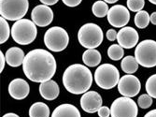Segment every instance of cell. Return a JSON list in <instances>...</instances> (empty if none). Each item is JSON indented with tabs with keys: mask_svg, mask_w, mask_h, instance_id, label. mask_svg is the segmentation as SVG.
Segmentation results:
<instances>
[{
	"mask_svg": "<svg viewBox=\"0 0 156 117\" xmlns=\"http://www.w3.org/2000/svg\"><path fill=\"white\" fill-rule=\"evenodd\" d=\"M23 70L25 76L34 82H48L56 72V60L50 52L35 49L25 55Z\"/></svg>",
	"mask_w": 156,
	"mask_h": 117,
	"instance_id": "cell-1",
	"label": "cell"
},
{
	"mask_svg": "<svg viewBox=\"0 0 156 117\" xmlns=\"http://www.w3.org/2000/svg\"><path fill=\"white\" fill-rule=\"evenodd\" d=\"M93 83L91 70L81 64L69 66L63 74V84L71 94L81 95L88 92Z\"/></svg>",
	"mask_w": 156,
	"mask_h": 117,
	"instance_id": "cell-2",
	"label": "cell"
},
{
	"mask_svg": "<svg viewBox=\"0 0 156 117\" xmlns=\"http://www.w3.org/2000/svg\"><path fill=\"white\" fill-rule=\"evenodd\" d=\"M37 34V25L33 21L21 19L16 21L11 27V37L17 44L29 45L36 39Z\"/></svg>",
	"mask_w": 156,
	"mask_h": 117,
	"instance_id": "cell-3",
	"label": "cell"
},
{
	"mask_svg": "<svg viewBox=\"0 0 156 117\" xmlns=\"http://www.w3.org/2000/svg\"><path fill=\"white\" fill-rule=\"evenodd\" d=\"M78 39L82 47L86 49H95L100 46L103 41V31L96 24H85L80 28Z\"/></svg>",
	"mask_w": 156,
	"mask_h": 117,
	"instance_id": "cell-4",
	"label": "cell"
},
{
	"mask_svg": "<svg viewBox=\"0 0 156 117\" xmlns=\"http://www.w3.org/2000/svg\"><path fill=\"white\" fill-rule=\"evenodd\" d=\"M118 68L111 64H103L99 66L94 72V81L102 89L109 90L118 85L120 81Z\"/></svg>",
	"mask_w": 156,
	"mask_h": 117,
	"instance_id": "cell-5",
	"label": "cell"
},
{
	"mask_svg": "<svg viewBox=\"0 0 156 117\" xmlns=\"http://www.w3.org/2000/svg\"><path fill=\"white\" fill-rule=\"evenodd\" d=\"M28 8V0H0V15L9 21L23 19Z\"/></svg>",
	"mask_w": 156,
	"mask_h": 117,
	"instance_id": "cell-6",
	"label": "cell"
},
{
	"mask_svg": "<svg viewBox=\"0 0 156 117\" xmlns=\"http://www.w3.org/2000/svg\"><path fill=\"white\" fill-rule=\"evenodd\" d=\"M44 43L46 47L54 53L64 51L69 43V36L64 28L53 26L46 31L44 35Z\"/></svg>",
	"mask_w": 156,
	"mask_h": 117,
	"instance_id": "cell-7",
	"label": "cell"
},
{
	"mask_svg": "<svg viewBox=\"0 0 156 117\" xmlns=\"http://www.w3.org/2000/svg\"><path fill=\"white\" fill-rule=\"evenodd\" d=\"M135 58L144 68L156 67V41L145 39L138 43L135 50Z\"/></svg>",
	"mask_w": 156,
	"mask_h": 117,
	"instance_id": "cell-8",
	"label": "cell"
},
{
	"mask_svg": "<svg viewBox=\"0 0 156 117\" xmlns=\"http://www.w3.org/2000/svg\"><path fill=\"white\" fill-rule=\"evenodd\" d=\"M137 113V105L130 97H122L116 98L110 107L111 117H136Z\"/></svg>",
	"mask_w": 156,
	"mask_h": 117,
	"instance_id": "cell-9",
	"label": "cell"
},
{
	"mask_svg": "<svg viewBox=\"0 0 156 117\" xmlns=\"http://www.w3.org/2000/svg\"><path fill=\"white\" fill-rule=\"evenodd\" d=\"M107 17L110 25L116 28H122L130 21L129 9L122 5H114L109 9Z\"/></svg>",
	"mask_w": 156,
	"mask_h": 117,
	"instance_id": "cell-10",
	"label": "cell"
},
{
	"mask_svg": "<svg viewBox=\"0 0 156 117\" xmlns=\"http://www.w3.org/2000/svg\"><path fill=\"white\" fill-rule=\"evenodd\" d=\"M140 88L141 84L138 78L132 74L122 76L118 82V91L122 97H136L140 92Z\"/></svg>",
	"mask_w": 156,
	"mask_h": 117,
	"instance_id": "cell-11",
	"label": "cell"
},
{
	"mask_svg": "<svg viewBox=\"0 0 156 117\" xmlns=\"http://www.w3.org/2000/svg\"><path fill=\"white\" fill-rule=\"evenodd\" d=\"M32 21L39 27H45L51 24L53 20V11L47 5H37L31 12Z\"/></svg>",
	"mask_w": 156,
	"mask_h": 117,
	"instance_id": "cell-12",
	"label": "cell"
},
{
	"mask_svg": "<svg viewBox=\"0 0 156 117\" xmlns=\"http://www.w3.org/2000/svg\"><path fill=\"white\" fill-rule=\"evenodd\" d=\"M138 39L139 36L137 31L130 26L122 27L117 35L118 44L124 49H132L136 46Z\"/></svg>",
	"mask_w": 156,
	"mask_h": 117,
	"instance_id": "cell-13",
	"label": "cell"
},
{
	"mask_svg": "<svg viewBox=\"0 0 156 117\" xmlns=\"http://www.w3.org/2000/svg\"><path fill=\"white\" fill-rule=\"evenodd\" d=\"M102 97L97 92L88 91L80 98V107L88 113H94L102 107Z\"/></svg>",
	"mask_w": 156,
	"mask_h": 117,
	"instance_id": "cell-14",
	"label": "cell"
},
{
	"mask_svg": "<svg viewBox=\"0 0 156 117\" xmlns=\"http://www.w3.org/2000/svg\"><path fill=\"white\" fill-rule=\"evenodd\" d=\"M30 92L29 84L26 81L21 78L14 79L9 82V93L10 97L14 99L22 100L24 99Z\"/></svg>",
	"mask_w": 156,
	"mask_h": 117,
	"instance_id": "cell-15",
	"label": "cell"
},
{
	"mask_svg": "<svg viewBox=\"0 0 156 117\" xmlns=\"http://www.w3.org/2000/svg\"><path fill=\"white\" fill-rule=\"evenodd\" d=\"M60 89L57 82L50 80L48 82H41L39 85V94L46 100H53L59 96Z\"/></svg>",
	"mask_w": 156,
	"mask_h": 117,
	"instance_id": "cell-16",
	"label": "cell"
},
{
	"mask_svg": "<svg viewBox=\"0 0 156 117\" xmlns=\"http://www.w3.org/2000/svg\"><path fill=\"white\" fill-rule=\"evenodd\" d=\"M6 61L12 68H18L23 65L24 60V53L19 47H11L9 48L6 53Z\"/></svg>",
	"mask_w": 156,
	"mask_h": 117,
	"instance_id": "cell-17",
	"label": "cell"
},
{
	"mask_svg": "<svg viewBox=\"0 0 156 117\" xmlns=\"http://www.w3.org/2000/svg\"><path fill=\"white\" fill-rule=\"evenodd\" d=\"M51 117H81L79 110L72 104L65 103L53 111Z\"/></svg>",
	"mask_w": 156,
	"mask_h": 117,
	"instance_id": "cell-18",
	"label": "cell"
},
{
	"mask_svg": "<svg viewBox=\"0 0 156 117\" xmlns=\"http://www.w3.org/2000/svg\"><path fill=\"white\" fill-rule=\"evenodd\" d=\"M101 53L95 49H88L82 54V61L87 67H97L101 62Z\"/></svg>",
	"mask_w": 156,
	"mask_h": 117,
	"instance_id": "cell-19",
	"label": "cell"
},
{
	"mask_svg": "<svg viewBox=\"0 0 156 117\" xmlns=\"http://www.w3.org/2000/svg\"><path fill=\"white\" fill-rule=\"evenodd\" d=\"M50 108L43 102H36L29 109V117H49Z\"/></svg>",
	"mask_w": 156,
	"mask_h": 117,
	"instance_id": "cell-20",
	"label": "cell"
},
{
	"mask_svg": "<svg viewBox=\"0 0 156 117\" xmlns=\"http://www.w3.org/2000/svg\"><path fill=\"white\" fill-rule=\"evenodd\" d=\"M138 65L139 64L137 63L136 59L132 55L124 57L121 63L122 69L126 74H133V73L136 72V70L138 69Z\"/></svg>",
	"mask_w": 156,
	"mask_h": 117,
	"instance_id": "cell-21",
	"label": "cell"
},
{
	"mask_svg": "<svg viewBox=\"0 0 156 117\" xmlns=\"http://www.w3.org/2000/svg\"><path fill=\"white\" fill-rule=\"evenodd\" d=\"M108 10H109V9H108V3H106L105 1H102V0L95 1L92 7L93 14L95 17H98V18H103V17L107 16L108 13Z\"/></svg>",
	"mask_w": 156,
	"mask_h": 117,
	"instance_id": "cell-22",
	"label": "cell"
},
{
	"mask_svg": "<svg viewBox=\"0 0 156 117\" xmlns=\"http://www.w3.org/2000/svg\"><path fill=\"white\" fill-rule=\"evenodd\" d=\"M134 22L136 27L140 29H144L151 23V15L146 10H140L136 12V14L135 15Z\"/></svg>",
	"mask_w": 156,
	"mask_h": 117,
	"instance_id": "cell-23",
	"label": "cell"
},
{
	"mask_svg": "<svg viewBox=\"0 0 156 117\" xmlns=\"http://www.w3.org/2000/svg\"><path fill=\"white\" fill-rule=\"evenodd\" d=\"M123 48L119 44H112L108 49V56L113 61H118L123 57Z\"/></svg>",
	"mask_w": 156,
	"mask_h": 117,
	"instance_id": "cell-24",
	"label": "cell"
},
{
	"mask_svg": "<svg viewBox=\"0 0 156 117\" xmlns=\"http://www.w3.org/2000/svg\"><path fill=\"white\" fill-rule=\"evenodd\" d=\"M10 33L11 30L9 29V23L5 18L1 17L0 18V44H3L9 39Z\"/></svg>",
	"mask_w": 156,
	"mask_h": 117,
	"instance_id": "cell-25",
	"label": "cell"
},
{
	"mask_svg": "<svg viewBox=\"0 0 156 117\" xmlns=\"http://www.w3.org/2000/svg\"><path fill=\"white\" fill-rule=\"evenodd\" d=\"M146 91L152 98H156V74L151 75L147 80Z\"/></svg>",
	"mask_w": 156,
	"mask_h": 117,
	"instance_id": "cell-26",
	"label": "cell"
},
{
	"mask_svg": "<svg viewBox=\"0 0 156 117\" xmlns=\"http://www.w3.org/2000/svg\"><path fill=\"white\" fill-rule=\"evenodd\" d=\"M127 8L133 12L142 10L145 6V0H127Z\"/></svg>",
	"mask_w": 156,
	"mask_h": 117,
	"instance_id": "cell-27",
	"label": "cell"
},
{
	"mask_svg": "<svg viewBox=\"0 0 156 117\" xmlns=\"http://www.w3.org/2000/svg\"><path fill=\"white\" fill-rule=\"evenodd\" d=\"M137 104L141 109H148L152 105V97L149 94L141 95L137 99Z\"/></svg>",
	"mask_w": 156,
	"mask_h": 117,
	"instance_id": "cell-28",
	"label": "cell"
},
{
	"mask_svg": "<svg viewBox=\"0 0 156 117\" xmlns=\"http://www.w3.org/2000/svg\"><path fill=\"white\" fill-rule=\"evenodd\" d=\"M97 112H98V116L99 117H109V115H110V109H108L106 106H102V107H100V109L97 111Z\"/></svg>",
	"mask_w": 156,
	"mask_h": 117,
	"instance_id": "cell-29",
	"label": "cell"
},
{
	"mask_svg": "<svg viewBox=\"0 0 156 117\" xmlns=\"http://www.w3.org/2000/svg\"><path fill=\"white\" fill-rule=\"evenodd\" d=\"M62 1L66 6L69 8H75L81 3L82 0H62Z\"/></svg>",
	"mask_w": 156,
	"mask_h": 117,
	"instance_id": "cell-30",
	"label": "cell"
},
{
	"mask_svg": "<svg viewBox=\"0 0 156 117\" xmlns=\"http://www.w3.org/2000/svg\"><path fill=\"white\" fill-rule=\"evenodd\" d=\"M117 35L118 33L115 31V29H108L107 31V38L109 41H114L115 39H117Z\"/></svg>",
	"mask_w": 156,
	"mask_h": 117,
	"instance_id": "cell-31",
	"label": "cell"
},
{
	"mask_svg": "<svg viewBox=\"0 0 156 117\" xmlns=\"http://www.w3.org/2000/svg\"><path fill=\"white\" fill-rule=\"evenodd\" d=\"M6 62L7 61H6V56H5V54L2 52H0V72H1V73L4 70Z\"/></svg>",
	"mask_w": 156,
	"mask_h": 117,
	"instance_id": "cell-32",
	"label": "cell"
},
{
	"mask_svg": "<svg viewBox=\"0 0 156 117\" xmlns=\"http://www.w3.org/2000/svg\"><path fill=\"white\" fill-rule=\"evenodd\" d=\"M39 1L43 4V5H47V6H52L54 4L57 3L59 0H39Z\"/></svg>",
	"mask_w": 156,
	"mask_h": 117,
	"instance_id": "cell-33",
	"label": "cell"
},
{
	"mask_svg": "<svg viewBox=\"0 0 156 117\" xmlns=\"http://www.w3.org/2000/svg\"><path fill=\"white\" fill-rule=\"evenodd\" d=\"M144 117H156V109H154V110H152V111L147 112V113L144 115Z\"/></svg>",
	"mask_w": 156,
	"mask_h": 117,
	"instance_id": "cell-34",
	"label": "cell"
},
{
	"mask_svg": "<svg viewBox=\"0 0 156 117\" xmlns=\"http://www.w3.org/2000/svg\"><path fill=\"white\" fill-rule=\"evenodd\" d=\"M151 23L152 24L156 25V11L151 13Z\"/></svg>",
	"mask_w": 156,
	"mask_h": 117,
	"instance_id": "cell-35",
	"label": "cell"
},
{
	"mask_svg": "<svg viewBox=\"0 0 156 117\" xmlns=\"http://www.w3.org/2000/svg\"><path fill=\"white\" fill-rule=\"evenodd\" d=\"M2 117H20L19 115H17L16 113H12V112H9V113H6L5 115H3Z\"/></svg>",
	"mask_w": 156,
	"mask_h": 117,
	"instance_id": "cell-36",
	"label": "cell"
},
{
	"mask_svg": "<svg viewBox=\"0 0 156 117\" xmlns=\"http://www.w3.org/2000/svg\"><path fill=\"white\" fill-rule=\"evenodd\" d=\"M103 1H105L106 3H108V4H114L118 1V0H103Z\"/></svg>",
	"mask_w": 156,
	"mask_h": 117,
	"instance_id": "cell-37",
	"label": "cell"
},
{
	"mask_svg": "<svg viewBox=\"0 0 156 117\" xmlns=\"http://www.w3.org/2000/svg\"><path fill=\"white\" fill-rule=\"evenodd\" d=\"M149 1H150L151 4H153V5H156V0H149Z\"/></svg>",
	"mask_w": 156,
	"mask_h": 117,
	"instance_id": "cell-38",
	"label": "cell"
}]
</instances>
